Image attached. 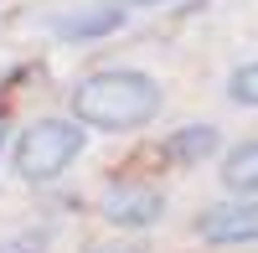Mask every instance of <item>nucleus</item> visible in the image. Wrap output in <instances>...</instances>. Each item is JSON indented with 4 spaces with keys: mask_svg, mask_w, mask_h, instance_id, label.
<instances>
[{
    "mask_svg": "<svg viewBox=\"0 0 258 253\" xmlns=\"http://www.w3.org/2000/svg\"><path fill=\"white\" fill-rule=\"evenodd\" d=\"M124 21H129V11L119 6V0H109V6H83V11L57 21V36H68V41H98V36L124 31Z\"/></svg>",
    "mask_w": 258,
    "mask_h": 253,
    "instance_id": "423d86ee",
    "label": "nucleus"
},
{
    "mask_svg": "<svg viewBox=\"0 0 258 253\" xmlns=\"http://www.w3.org/2000/svg\"><path fill=\"white\" fill-rule=\"evenodd\" d=\"M68 103H73V119L88 124V130L129 135V130H145L150 119H160L165 88L140 68H103V73L83 78Z\"/></svg>",
    "mask_w": 258,
    "mask_h": 253,
    "instance_id": "f257e3e1",
    "label": "nucleus"
},
{
    "mask_svg": "<svg viewBox=\"0 0 258 253\" xmlns=\"http://www.w3.org/2000/svg\"><path fill=\"white\" fill-rule=\"evenodd\" d=\"M222 186L232 197H258V140H243L222 155Z\"/></svg>",
    "mask_w": 258,
    "mask_h": 253,
    "instance_id": "0eeeda50",
    "label": "nucleus"
},
{
    "mask_svg": "<svg viewBox=\"0 0 258 253\" xmlns=\"http://www.w3.org/2000/svg\"><path fill=\"white\" fill-rule=\"evenodd\" d=\"M0 145H6V130H0Z\"/></svg>",
    "mask_w": 258,
    "mask_h": 253,
    "instance_id": "9d476101",
    "label": "nucleus"
},
{
    "mask_svg": "<svg viewBox=\"0 0 258 253\" xmlns=\"http://www.w3.org/2000/svg\"><path fill=\"white\" fill-rule=\"evenodd\" d=\"M227 98L243 103V109H258V62L232 68V78H227Z\"/></svg>",
    "mask_w": 258,
    "mask_h": 253,
    "instance_id": "6e6552de",
    "label": "nucleus"
},
{
    "mask_svg": "<svg viewBox=\"0 0 258 253\" xmlns=\"http://www.w3.org/2000/svg\"><path fill=\"white\" fill-rule=\"evenodd\" d=\"M119 6H165V0H119Z\"/></svg>",
    "mask_w": 258,
    "mask_h": 253,
    "instance_id": "1a4fd4ad",
    "label": "nucleus"
},
{
    "mask_svg": "<svg viewBox=\"0 0 258 253\" xmlns=\"http://www.w3.org/2000/svg\"><path fill=\"white\" fill-rule=\"evenodd\" d=\"M98 212H103V222L124 227V233H140V227L160 222L165 197H160V192H150V186H114V192H103Z\"/></svg>",
    "mask_w": 258,
    "mask_h": 253,
    "instance_id": "20e7f679",
    "label": "nucleus"
},
{
    "mask_svg": "<svg viewBox=\"0 0 258 253\" xmlns=\"http://www.w3.org/2000/svg\"><path fill=\"white\" fill-rule=\"evenodd\" d=\"M88 145V124L78 119H36L16 140V176L26 186H52Z\"/></svg>",
    "mask_w": 258,
    "mask_h": 253,
    "instance_id": "f03ea898",
    "label": "nucleus"
},
{
    "mask_svg": "<svg viewBox=\"0 0 258 253\" xmlns=\"http://www.w3.org/2000/svg\"><path fill=\"white\" fill-rule=\"evenodd\" d=\"M197 238L212 243V248H243V243H258V197L207 207V212L197 217Z\"/></svg>",
    "mask_w": 258,
    "mask_h": 253,
    "instance_id": "7ed1b4c3",
    "label": "nucleus"
},
{
    "mask_svg": "<svg viewBox=\"0 0 258 253\" xmlns=\"http://www.w3.org/2000/svg\"><path fill=\"white\" fill-rule=\"evenodd\" d=\"M222 150V130L217 124H181L176 135L160 140V160L165 165H202Z\"/></svg>",
    "mask_w": 258,
    "mask_h": 253,
    "instance_id": "39448f33",
    "label": "nucleus"
}]
</instances>
